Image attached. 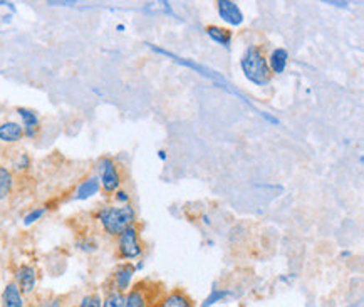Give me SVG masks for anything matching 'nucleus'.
Segmentation results:
<instances>
[{"label": "nucleus", "instance_id": "nucleus-1", "mask_svg": "<svg viewBox=\"0 0 364 307\" xmlns=\"http://www.w3.org/2000/svg\"><path fill=\"white\" fill-rule=\"evenodd\" d=\"M240 68L247 81H250L255 86H267L272 79L267 58H265L264 50L260 45L252 44L245 49V53L240 58Z\"/></svg>", "mask_w": 364, "mask_h": 307}, {"label": "nucleus", "instance_id": "nucleus-2", "mask_svg": "<svg viewBox=\"0 0 364 307\" xmlns=\"http://www.w3.org/2000/svg\"><path fill=\"white\" fill-rule=\"evenodd\" d=\"M96 218L101 223V229L109 237H118L121 232L136 223V213L129 203L121 207H102Z\"/></svg>", "mask_w": 364, "mask_h": 307}, {"label": "nucleus", "instance_id": "nucleus-3", "mask_svg": "<svg viewBox=\"0 0 364 307\" xmlns=\"http://www.w3.org/2000/svg\"><path fill=\"white\" fill-rule=\"evenodd\" d=\"M163 299L156 292V286L149 281L136 282L124 294V307H156Z\"/></svg>", "mask_w": 364, "mask_h": 307}, {"label": "nucleus", "instance_id": "nucleus-4", "mask_svg": "<svg viewBox=\"0 0 364 307\" xmlns=\"http://www.w3.org/2000/svg\"><path fill=\"white\" fill-rule=\"evenodd\" d=\"M116 239H118V242H116V249H118L119 259L128 260L129 262V260L141 257L143 245L141 242H139V230L136 223L121 232Z\"/></svg>", "mask_w": 364, "mask_h": 307}, {"label": "nucleus", "instance_id": "nucleus-5", "mask_svg": "<svg viewBox=\"0 0 364 307\" xmlns=\"http://www.w3.org/2000/svg\"><path fill=\"white\" fill-rule=\"evenodd\" d=\"M100 185L102 192L108 195H114L121 187V173L118 165L113 158H102L100 161Z\"/></svg>", "mask_w": 364, "mask_h": 307}, {"label": "nucleus", "instance_id": "nucleus-6", "mask_svg": "<svg viewBox=\"0 0 364 307\" xmlns=\"http://www.w3.org/2000/svg\"><path fill=\"white\" fill-rule=\"evenodd\" d=\"M14 282L17 284L22 296H32L37 287V269L31 264L18 265L14 272Z\"/></svg>", "mask_w": 364, "mask_h": 307}, {"label": "nucleus", "instance_id": "nucleus-7", "mask_svg": "<svg viewBox=\"0 0 364 307\" xmlns=\"http://www.w3.org/2000/svg\"><path fill=\"white\" fill-rule=\"evenodd\" d=\"M134 272H136V269H134V265L132 262H124L118 265L116 271L113 272V276H111V286L108 289H114L126 294V292L129 291V287H132Z\"/></svg>", "mask_w": 364, "mask_h": 307}, {"label": "nucleus", "instance_id": "nucleus-8", "mask_svg": "<svg viewBox=\"0 0 364 307\" xmlns=\"http://www.w3.org/2000/svg\"><path fill=\"white\" fill-rule=\"evenodd\" d=\"M217 11L218 16L225 24L239 27L244 24V12L240 11V7L237 6L232 0H218L217 2Z\"/></svg>", "mask_w": 364, "mask_h": 307}, {"label": "nucleus", "instance_id": "nucleus-9", "mask_svg": "<svg viewBox=\"0 0 364 307\" xmlns=\"http://www.w3.org/2000/svg\"><path fill=\"white\" fill-rule=\"evenodd\" d=\"M24 138V128L17 121H6L0 123V141L6 145H16Z\"/></svg>", "mask_w": 364, "mask_h": 307}, {"label": "nucleus", "instance_id": "nucleus-10", "mask_svg": "<svg viewBox=\"0 0 364 307\" xmlns=\"http://www.w3.org/2000/svg\"><path fill=\"white\" fill-rule=\"evenodd\" d=\"M17 114L22 119V128H24V136L27 138H36L37 133L41 129V121L32 109L27 108H17Z\"/></svg>", "mask_w": 364, "mask_h": 307}, {"label": "nucleus", "instance_id": "nucleus-11", "mask_svg": "<svg viewBox=\"0 0 364 307\" xmlns=\"http://www.w3.org/2000/svg\"><path fill=\"white\" fill-rule=\"evenodd\" d=\"M2 307H26V299L22 296L17 284L11 281L4 287L2 292Z\"/></svg>", "mask_w": 364, "mask_h": 307}, {"label": "nucleus", "instance_id": "nucleus-12", "mask_svg": "<svg viewBox=\"0 0 364 307\" xmlns=\"http://www.w3.org/2000/svg\"><path fill=\"white\" fill-rule=\"evenodd\" d=\"M267 64L272 74H284L289 64V53L282 48L274 49L267 58Z\"/></svg>", "mask_w": 364, "mask_h": 307}, {"label": "nucleus", "instance_id": "nucleus-13", "mask_svg": "<svg viewBox=\"0 0 364 307\" xmlns=\"http://www.w3.org/2000/svg\"><path fill=\"white\" fill-rule=\"evenodd\" d=\"M156 307H195V306L183 291L176 289V291L168 292L166 296H163V299Z\"/></svg>", "mask_w": 364, "mask_h": 307}, {"label": "nucleus", "instance_id": "nucleus-14", "mask_svg": "<svg viewBox=\"0 0 364 307\" xmlns=\"http://www.w3.org/2000/svg\"><path fill=\"white\" fill-rule=\"evenodd\" d=\"M205 32H207V36L213 41V43H217L218 45H222V48H225V49H230L232 32L225 29V27L208 26L207 29H205Z\"/></svg>", "mask_w": 364, "mask_h": 307}, {"label": "nucleus", "instance_id": "nucleus-15", "mask_svg": "<svg viewBox=\"0 0 364 307\" xmlns=\"http://www.w3.org/2000/svg\"><path fill=\"white\" fill-rule=\"evenodd\" d=\"M100 188L101 185H100V180H97V176H90V178H86L81 185H79L76 190V195H74V200H87L95 197V195L100 192Z\"/></svg>", "mask_w": 364, "mask_h": 307}, {"label": "nucleus", "instance_id": "nucleus-16", "mask_svg": "<svg viewBox=\"0 0 364 307\" xmlns=\"http://www.w3.org/2000/svg\"><path fill=\"white\" fill-rule=\"evenodd\" d=\"M14 188V173L7 166L0 165V203L9 198Z\"/></svg>", "mask_w": 364, "mask_h": 307}, {"label": "nucleus", "instance_id": "nucleus-17", "mask_svg": "<svg viewBox=\"0 0 364 307\" xmlns=\"http://www.w3.org/2000/svg\"><path fill=\"white\" fill-rule=\"evenodd\" d=\"M64 297L63 296H49V297H39V299L31 301L26 307H63Z\"/></svg>", "mask_w": 364, "mask_h": 307}, {"label": "nucleus", "instance_id": "nucleus-18", "mask_svg": "<svg viewBox=\"0 0 364 307\" xmlns=\"http://www.w3.org/2000/svg\"><path fill=\"white\" fill-rule=\"evenodd\" d=\"M102 307H124V294L119 291L108 289L102 297Z\"/></svg>", "mask_w": 364, "mask_h": 307}, {"label": "nucleus", "instance_id": "nucleus-19", "mask_svg": "<svg viewBox=\"0 0 364 307\" xmlns=\"http://www.w3.org/2000/svg\"><path fill=\"white\" fill-rule=\"evenodd\" d=\"M74 307H102V297L97 292H90V294L82 296Z\"/></svg>", "mask_w": 364, "mask_h": 307}, {"label": "nucleus", "instance_id": "nucleus-20", "mask_svg": "<svg viewBox=\"0 0 364 307\" xmlns=\"http://www.w3.org/2000/svg\"><path fill=\"white\" fill-rule=\"evenodd\" d=\"M233 294L230 291H227V289H222V291H213L212 294H210L207 299H205V302L200 307H210V306H213V304H217L218 301H223V299H227V297H232Z\"/></svg>", "mask_w": 364, "mask_h": 307}, {"label": "nucleus", "instance_id": "nucleus-21", "mask_svg": "<svg viewBox=\"0 0 364 307\" xmlns=\"http://www.w3.org/2000/svg\"><path fill=\"white\" fill-rule=\"evenodd\" d=\"M31 166V158L26 153H21L16 161H14V170L16 171H24Z\"/></svg>", "mask_w": 364, "mask_h": 307}, {"label": "nucleus", "instance_id": "nucleus-22", "mask_svg": "<svg viewBox=\"0 0 364 307\" xmlns=\"http://www.w3.org/2000/svg\"><path fill=\"white\" fill-rule=\"evenodd\" d=\"M44 213H46V208H36V210L27 213L26 218H24V223H26V225H32V223L39 220V218L44 215Z\"/></svg>", "mask_w": 364, "mask_h": 307}, {"label": "nucleus", "instance_id": "nucleus-23", "mask_svg": "<svg viewBox=\"0 0 364 307\" xmlns=\"http://www.w3.org/2000/svg\"><path fill=\"white\" fill-rule=\"evenodd\" d=\"M114 198H116V202H119V203H123V205H128L129 193L124 192V190H118V192L114 193Z\"/></svg>", "mask_w": 364, "mask_h": 307}, {"label": "nucleus", "instance_id": "nucleus-24", "mask_svg": "<svg viewBox=\"0 0 364 307\" xmlns=\"http://www.w3.org/2000/svg\"><path fill=\"white\" fill-rule=\"evenodd\" d=\"M160 158H161V160H165V158H166V155H165V151H160Z\"/></svg>", "mask_w": 364, "mask_h": 307}]
</instances>
